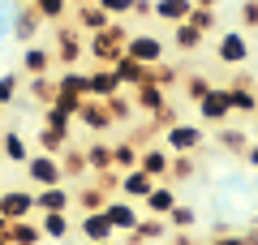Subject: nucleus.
<instances>
[{"label": "nucleus", "mask_w": 258, "mask_h": 245, "mask_svg": "<svg viewBox=\"0 0 258 245\" xmlns=\"http://www.w3.org/2000/svg\"><path fill=\"white\" fill-rule=\"evenodd\" d=\"M99 245H116V236H112V241H99Z\"/></svg>", "instance_id": "nucleus-54"}, {"label": "nucleus", "mask_w": 258, "mask_h": 245, "mask_svg": "<svg viewBox=\"0 0 258 245\" xmlns=\"http://www.w3.org/2000/svg\"><path fill=\"white\" fill-rule=\"evenodd\" d=\"M194 224H198V211L185 207V202H176V207L168 211V228H172V232H194Z\"/></svg>", "instance_id": "nucleus-37"}, {"label": "nucleus", "mask_w": 258, "mask_h": 245, "mask_svg": "<svg viewBox=\"0 0 258 245\" xmlns=\"http://www.w3.org/2000/svg\"><path fill=\"white\" fill-rule=\"evenodd\" d=\"M39 232H43V241H64V236L74 232V219H69V211H39Z\"/></svg>", "instance_id": "nucleus-19"}, {"label": "nucleus", "mask_w": 258, "mask_h": 245, "mask_svg": "<svg viewBox=\"0 0 258 245\" xmlns=\"http://www.w3.org/2000/svg\"><path fill=\"white\" fill-rule=\"evenodd\" d=\"M18 5H30V0H18Z\"/></svg>", "instance_id": "nucleus-56"}, {"label": "nucleus", "mask_w": 258, "mask_h": 245, "mask_svg": "<svg viewBox=\"0 0 258 245\" xmlns=\"http://www.w3.org/2000/svg\"><path fill=\"white\" fill-rule=\"evenodd\" d=\"M26 181L35 185V190H43V185H64V168H60V155H47V151H39V155H30L26 163Z\"/></svg>", "instance_id": "nucleus-3"}, {"label": "nucleus", "mask_w": 258, "mask_h": 245, "mask_svg": "<svg viewBox=\"0 0 258 245\" xmlns=\"http://www.w3.org/2000/svg\"><path fill=\"white\" fill-rule=\"evenodd\" d=\"M86 172H112V146L108 142H99V138H95V142H86Z\"/></svg>", "instance_id": "nucleus-28"}, {"label": "nucleus", "mask_w": 258, "mask_h": 245, "mask_svg": "<svg viewBox=\"0 0 258 245\" xmlns=\"http://www.w3.org/2000/svg\"><path fill=\"white\" fill-rule=\"evenodd\" d=\"M0 215L5 219H35V185L30 190H0Z\"/></svg>", "instance_id": "nucleus-8"}, {"label": "nucleus", "mask_w": 258, "mask_h": 245, "mask_svg": "<svg viewBox=\"0 0 258 245\" xmlns=\"http://www.w3.org/2000/svg\"><path fill=\"white\" fill-rule=\"evenodd\" d=\"M18 103V73H0V108Z\"/></svg>", "instance_id": "nucleus-42"}, {"label": "nucleus", "mask_w": 258, "mask_h": 245, "mask_svg": "<svg viewBox=\"0 0 258 245\" xmlns=\"http://www.w3.org/2000/svg\"><path fill=\"white\" fill-rule=\"evenodd\" d=\"M254 116H258V112H254Z\"/></svg>", "instance_id": "nucleus-58"}, {"label": "nucleus", "mask_w": 258, "mask_h": 245, "mask_svg": "<svg viewBox=\"0 0 258 245\" xmlns=\"http://www.w3.org/2000/svg\"><path fill=\"white\" fill-rule=\"evenodd\" d=\"M9 22H13V13H9V0H0V43L9 39Z\"/></svg>", "instance_id": "nucleus-47"}, {"label": "nucleus", "mask_w": 258, "mask_h": 245, "mask_svg": "<svg viewBox=\"0 0 258 245\" xmlns=\"http://www.w3.org/2000/svg\"><path fill=\"white\" fill-rule=\"evenodd\" d=\"M112 22H116V18H112V13H103L99 5H95V0H91V5H78V22H74V26L82 30V35H95V30L112 26Z\"/></svg>", "instance_id": "nucleus-25"}, {"label": "nucleus", "mask_w": 258, "mask_h": 245, "mask_svg": "<svg viewBox=\"0 0 258 245\" xmlns=\"http://www.w3.org/2000/svg\"><path fill=\"white\" fill-rule=\"evenodd\" d=\"M228 103H232V116H254L258 112V82H249V78L228 82Z\"/></svg>", "instance_id": "nucleus-12"}, {"label": "nucleus", "mask_w": 258, "mask_h": 245, "mask_svg": "<svg viewBox=\"0 0 258 245\" xmlns=\"http://www.w3.org/2000/svg\"><path fill=\"white\" fill-rule=\"evenodd\" d=\"M86 82H91V69H64L56 78V95H74V99H86Z\"/></svg>", "instance_id": "nucleus-26"}, {"label": "nucleus", "mask_w": 258, "mask_h": 245, "mask_svg": "<svg viewBox=\"0 0 258 245\" xmlns=\"http://www.w3.org/2000/svg\"><path fill=\"white\" fill-rule=\"evenodd\" d=\"M211 86H215V82L207 78V73H189V78L181 82V91H185V99H189V103H198L207 91H211Z\"/></svg>", "instance_id": "nucleus-38"}, {"label": "nucleus", "mask_w": 258, "mask_h": 245, "mask_svg": "<svg viewBox=\"0 0 258 245\" xmlns=\"http://www.w3.org/2000/svg\"><path fill=\"white\" fill-rule=\"evenodd\" d=\"M108 198H112V194L103 190V185H91V190H74V202H78L82 211H103V207H108Z\"/></svg>", "instance_id": "nucleus-35"}, {"label": "nucleus", "mask_w": 258, "mask_h": 245, "mask_svg": "<svg viewBox=\"0 0 258 245\" xmlns=\"http://www.w3.org/2000/svg\"><path fill=\"white\" fill-rule=\"evenodd\" d=\"M86 56V35L78 26H56V47H52V60L60 69H78V60Z\"/></svg>", "instance_id": "nucleus-2"}, {"label": "nucleus", "mask_w": 258, "mask_h": 245, "mask_svg": "<svg viewBox=\"0 0 258 245\" xmlns=\"http://www.w3.org/2000/svg\"><path fill=\"white\" fill-rule=\"evenodd\" d=\"M211 245H249V241H245L241 232H215V241H211Z\"/></svg>", "instance_id": "nucleus-48"}, {"label": "nucleus", "mask_w": 258, "mask_h": 245, "mask_svg": "<svg viewBox=\"0 0 258 245\" xmlns=\"http://www.w3.org/2000/svg\"><path fill=\"white\" fill-rule=\"evenodd\" d=\"M74 120H82V125L91 129V134H103V129H112V125H116L103 99H82V108H78V116H74Z\"/></svg>", "instance_id": "nucleus-15"}, {"label": "nucleus", "mask_w": 258, "mask_h": 245, "mask_svg": "<svg viewBox=\"0 0 258 245\" xmlns=\"http://www.w3.org/2000/svg\"><path fill=\"white\" fill-rule=\"evenodd\" d=\"M198 108V120H211V125H224L232 116V103H228V86H211L203 99L194 103Z\"/></svg>", "instance_id": "nucleus-5"}, {"label": "nucleus", "mask_w": 258, "mask_h": 245, "mask_svg": "<svg viewBox=\"0 0 258 245\" xmlns=\"http://www.w3.org/2000/svg\"><path fill=\"white\" fill-rule=\"evenodd\" d=\"M0 120H5V108H0Z\"/></svg>", "instance_id": "nucleus-57"}, {"label": "nucleus", "mask_w": 258, "mask_h": 245, "mask_svg": "<svg viewBox=\"0 0 258 245\" xmlns=\"http://www.w3.org/2000/svg\"><path fill=\"white\" fill-rule=\"evenodd\" d=\"M26 95L35 103H52L56 99V78H52V73H35V78H26Z\"/></svg>", "instance_id": "nucleus-32"}, {"label": "nucleus", "mask_w": 258, "mask_h": 245, "mask_svg": "<svg viewBox=\"0 0 258 245\" xmlns=\"http://www.w3.org/2000/svg\"><path fill=\"white\" fill-rule=\"evenodd\" d=\"M64 146H69V129H52V125H43V129H39V151L60 155Z\"/></svg>", "instance_id": "nucleus-36"}, {"label": "nucleus", "mask_w": 258, "mask_h": 245, "mask_svg": "<svg viewBox=\"0 0 258 245\" xmlns=\"http://www.w3.org/2000/svg\"><path fill=\"white\" fill-rule=\"evenodd\" d=\"M120 91L116 73H112V65H99V69H91V82H86V99H112V95Z\"/></svg>", "instance_id": "nucleus-22"}, {"label": "nucleus", "mask_w": 258, "mask_h": 245, "mask_svg": "<svg viewBox=\"0 0 258 245\" xmlns=\"http://www.w3.org/2000/svg\"><path fill=\"white\" fill-rule=\"evenodd\" d=\"M125 43H129V30L120 26V22H112V26H103V30H95V35H86V52H91L95 65H112L120 52H125Z\"/></svg>", "instance_id": "nucleus-1"}, {"label": "nucleus", "mask_w": 258, "mask_h": 245, "mask_svg": "<svg viewBox=\"0 0 258 245\" xmlns=\"http://www.w3.org/2000/svg\"><path fill=\"white\" fill-rule=\"evenodd\" d=\"M30 9H35L43 22H60L64 13H69V0H30Z\"/></svg>", "instance_id": "nucleus-39"}, {"label": "nucleus", "mask_w": 258, "mask_h": 245, "mask_svg": "<svg viewBox=\"0 0 258 245\" xmlns=\"http://www.w3.org/2000/svg\"><path fill=\"white\" fill-rule=\"evenodd\" d=\"M194 172H198V163H194L189 155H172V168H168V185H181V181H189Z\"/></svg>", "instance_id": "nucleus-40"}, {"label": "nucleus", "mask_w": 258, "mask_h": 245, "mask_svg": "<svg viewBox=\"0 0 258 245\" xmlns=\"http://www.w3.org/2000/svg\"><path fill=\"white\" fill-rule=\"evenodd\" d=\"M215 56H220V65H245L249 60V35L245 30H224L215 39Z\"/></svg>", "instance_id": "nucleus-6"}, {"label": "nucleus", "mask_w": 258, "mask_h": 245, "mask_svg": "<svg viewBox=\"0 0 258 245\" xmlns=\"http://www.w3.org/2000/svg\"><path fill=\"white\" fill-rule=\"evenodd\" d=\"M74 207V190L69 185H43L35 190V215L39 211H69Z\"/></svg>", "instance_id": "nucleus-17"}, {"label": "nucleus", "mask_w": 258, "mask_h": 245, "mask_svg": "<svg viewBox=\"0 0 258 245\" xmlns=\"http://www.w3.org/2000/svg\"><path fill=\"white\" fill-rule=\"evenodd\" d=\"M9 241L13 245H43L39 219H13V224H9Z\"/></svg>", "instance_id": "nucleus-30"}, {"label": "nucleus", "mask_w": 258, "mask_h": 245, "mask_svg": "<svg viewBox=\"0 0 258 245\" xmlns=\"http://www.w3.org/2000/svg\"><path fill=\"white\" fill-rule=\"evenodd\" d=\"M245 146H249V134H245V129H237V125H220V151H228V155H245Z\"/></svg>", "instance_id": "nucleus-34"}, {"label": "nucleus", "mask_w": 258, "mask_h": 245, "mask_svg": "<svg viewBox=\"0 0 258 245\" xmlns=\"http://www.w3.org/2000/svg\"><path fill=\"white\" fill-rule=\"evenodd\" d=\"M138 168L151 176V181H168V168H172V151L164 142H151L138 151Z\"/></svg>", "instance_id": "nucleus-7"}, {"label": "nucleus", "mask_w": 258, "mask_h": 245, "mask_svg": "<svg viewBox=\"0 0 258 245\" xmlns=\"http://www.w3.org/2000/svg\"><path fill=\"white\" fill-rule=\"evenodd\" d=\"M151 9H155V0H134V13H138V18H147Z\"/></svg>", "instance_id": "nucleus-50"}, {"label": "nucleus", "mask_w": 258, "mask_h": 245, "mask_svg": "<svg viewBox=\"0 0 258 245\" xmlns=\"http://www.w3.org/2000/svg\"><path fill=\"white\" fill-rule=\"evenodd\" d=\"M74 228L82 232V241H86V245H99V241H112V236H116L103 211H82V219H78Z\"/></svg>", "instance_id": "nucleus-13"}, {"label": "nucleus", "mask_w": 258, "mask_h": 245, "mask_svg": "<svg viewBox=\"0 0 258 245\" xmlns=\"http://www.w3.org/2000/svg\"><path fill=\"white\" fill-rule=\"evenodd\" d=\"M103 215H108V224H112V232L116 236H125V232H134L138 228V202H129V198H108V207H103Z\"/></svg>", "instance_id": "nucleus-9"}, {"label": "nucleus", "mask_w": 258, "mask_h": 245, "mask_svg": "<svg viewBox=\"0 0 258 245\" xmlns=\"http://www.w3.org/2000/svg\"><path fill=\"white\" fill-rule=\"evenodd\" d=\"M185 22H189V26H198L203 35H211V30L220 26V9H198V5H194V13H189Z\"/></svg>", "instance_id": "nucleus-41"}, {"label": "nucleus", "mask_w": 258, "mask_h": 245, "mask_svg": "<svg viewBox=\"0 0 258 245\" xmlns=\"http://www.w3.org/2000/svg\"><path fill=\"white\" fill-rule=\"evenodd\" d=\"M181 202V194H176V185H168V181H155V190L142 198V207H147V215H159V219H168V211Z\"/></svg>", "instance_id": "nucleus-14"}, {"label": "nucleus", "mask_w": 258, "mask_h": 245, "mask_svg": "<svg viewBox=\"0 0 258 245\" xmlns=\"http://www.w3.org/2000/svg\"><path fill=\"white\" fill-rule=\"evenodd\" d=\"M172 245H189V232H176V236H172Z\"/></svg>", "instance_id": "nucleus-53"}, {"label": "nucleus", "mask_w": 258, "mask_h": 245, "mask_svg": "<svg viewBox=\"0 0 258 245\" xmlns=\"http://www.w3.org/2000/svg\"><path fill=\"white\" fill-rule=\"evenodd\" d=\"M151 13L164 18L168 26H176V22H185L194 13V0H155V9H151Z\"/></svg>", "instance_id": "nucleus-29"}, {"label": "nucleus", "mask_w": 258, "mask_h": 245, "mask_svg": "<svg viewBox=\"0 0 258 245\" xmlns=\"http://www.w3.org/2000/svg\"><path fill=\"white\" fill-rule=\"evenodd\" d=\"M164 39H159V35H129V43H125V56H134V60H138V65H147V69H151V65H159V60H164Z\"/></svg>", "instance_id": "nucleus-10"}, {"label": "nucleus", "mask_w": 258, "mask_h": 245, "mask_svg": "<svg viewBox=\"0 0 258 245\" xmlns=\"http://www.w3.org/2000/svg\"><path fill=\"white\" fill-rule=\"evenodd\" d=\"M103 13H112V18H129L134 13V0H95Z\"/></svg>", "instance_id": "nucleus-45"}, {"label": "nucleus", "mask_w": 258, "mask_h": 245, "mask_svg": "<svg viewBox=\"0 0 258 245\" xmlns=\"http://www.w3.org/2000/svg\"><path fill=\"white\" fill-rule=\"evenodd\" d=\"M151 190H155V181H151V176L142 172V168H129V172H116V198L142 202Z\"/></svg>", "instance_id": "nucleus-11"}, {"label": "nucleus", "mask_w": 258, "mask_h": 245, "mask_svg": "<svg viewBox=\"0 0 258 245\" xmlns=\"http://www.w3.org/2000/svg\"><path fill=\"white\" fill-rule=\"evenodd\" d=\"M0 155H5L9 163H18V168H22V163H26L35 151H30V142L18 134V129H5V134H0Z\"/></svg>", "instance_id": "nucleus-24"}, {"label": "nucleus", "mask_w": 258, "mask_h": 245, "mask_svg": "<svg viewBox=\"0 0 258 245\" xmlns=\"http://www.w3.org/2000/svg\"><path fill=\"white\" fill-rule=\"evenodd\" d=\"M241 30H258V0H245V5H241Z\"/></svg>", "instance_id": "nucleus-46"}, {"label": "nucleus", "mask_w": 258, "mask_h": 245, "mask_svg": "<svg viewBox=\"0 0 258 245\" xmlns=\"http://www.w3.org/2000/svg\"><path fill=\"white\" fill-rule=\"evenodd\" d=\"M241 159H245L249 168H258V142H249V146H245V155H241Z\"/></svg>", "instance_id": "nucleus-49"}, {"label": "nucleus", "mask_w": 258, "mask_h": 245, "mask_svg": "<svg viewBox=\"0 0 258 245\" xmlns=\"http://www.w3.org/2000/svg\"><path fill=\"white\" fill-rule=\"evenodd\" d=\"M203 30H198V26H189V22H176V26H172V47H176V52H194V47H203Z\"/></svg>", "instance_id": "nucleus-31"}, {"label": "nucleus", "mask_w": 258, "mask_h": 245, "mask_svg": "<svg viewBox=\"0 0 258 245\" xmlns=\"http://www.w3.org/2000/svg\"><path fill=\"white\" fill-rule=\"evenodd\" d=\"M168 232H172V228H168V219L147 215V219H138V228H134V232H125V236H129V245H155V241H164Z\"/></svg>", "instance_id": "nucleus-20"}, {"label": "nucleus", "mask_w": 258, "mask_h": 245, "mask_svg": "<svg viewBox=\"0 0 258 245\" xmlns=\"http://www.w3.org/2000/svg\"><path fill=\"white\" fill-rule=\"evenodd\" d=\"M39 30H43V18H39V13L30 9V5H26V9H18V18L9 22V35L18 39L22 47H26V43H35V39H39Z\"/></svg>", "instance_id": "nucleus-18"}, {"label": "nucleus", "mask_w": 258, "mask_h": 245, "mask_svg": "<svg viewBox=\"0 0 258 245\" xmlns=\"http://www.w3.org/2000/svg\"><path fill=\"white\" fill-rule=\"evenodd\" d=\"M164 146L172 155H194L203 146V125H194V120H172L164 129Z\"/></svg>", "instance_id": "nucleus-4"}, {"label": "nucleus", "mask_w": 258, "mask_h": 245, "mask_svg": "<svg viewBox=\"0 0 258 245\" xmlns=\"http://www.w3.org/2000/svg\"><path fill=\"white\" fill-rule=\"evenodd\" d=\"M60 168H64V185L78 181V176H91V172H86V155L74 151V146H64V151H60Z\"/></svg>", "instance_id": "nucleus-33"}, {"label": "nucleus", "mask_w": 258, "mask_h": 245, "mask_svg": "<svg viewBox=\"0 0 258 245\" xmlns=\"http://www.w3.org/2000/svg\"><path fill=\"white\" fill-rule=\"evenodd\" d=\"M108 103V112H112V120H125V116H134V99H125V95H112V99H103Z\"/></svg>", "instance_id": "nucleus-44"}, {"label": "nucleus", "mask_w": 258, "mask_h": 245, "mask_svg": "<svg viewBox=\"0 0 258 245\" xmlns=\"http://www.w3.org/2000/svg\"><path fill=\"white\" fill-rule=\"evenodd\" d=\"M52 47L43 43H26V52H22V73L26 78H35V73H52Z\"/></svg>", "instance_id": "nucleus-23"}, {"label": "nucleus", "mask_w": 258, "mask_h": 245, "mask_svg": "<svg viewBox=\"0 0 258 245\" xmlns=\"http://www.w3.org/2000/svg\"><path fill=\"white\" fill-rule=\"evenodd\" d=\"M147 82H155V86H172V82H176V69L159 60V65H151V69H147Z\"/></svg>", "instance_id": "nucleus-43"}, {"label": "nucleus", "mask_w": 258, "mask_h": 245, "mask_svg": "<svg viewBox=\"0 0 258 245\" xmlns=\"http://www.w3.org/2000/svg\"><path fill=\"white\" fill-rule=\"evenodd\" d=\"M134 112H147V116H159V112H168L164 86H155V82H142V86H134Z\"/></svg>", "instance_id": "nucleus-16"}, {"label": "nucleus", "mask_w": 258, "mask_h": 245, "mask_svg": "<svg viewBox=\"0 0 258 245\" xmlns=\"http://www.w3.org/2000/svg\"><path fill=\"white\" fill-rule=\"evenodd\" d=\"M9 224H13V219H5V215H0V236H5V241H9Z\"/></svg>", "instance_id": "nucleus-52"}, {"label": "nucleus", "mask_w": 258, "mask_h": 245, "mask_svg": "<svg viewBox=\"0 0 258 245\" xmlns=\"http://www.w3.org/2000/svg\"><path fill=\"white\" fill-rule=\"evenodd\" d=\"M0 245H13V241H5V236H0Z\"/></svg>", "instance_id": "nucleus-55"}, {"label": "nucleus", "mask_w": 258, "mask_h": 245, "mask_svg": "<svg viewBox=\"0 0 258 245\" xmlns=\"http://www.w3.org/2000/svg\"><path fill=\"white\" fill-rule=\"evenodd\" d=\"M112 73H116L120 91H134V86H142V82H147V65H138L134 56H125V52L112 60Z\"/></svg>", "instance_id": "nucleus-21"}, {"label": "nucleus", "mask_w": 258, "mask_h": 245, "mask_svg": "<svg viewBox=\"0 0 258 245\" xmlns=\"http://www.w3.org/2000/svg\"><path fill=\"white\" fill-rule=\"evenodd\" d=\"M194 5H198V9H220L224 0H194Z\"/></svg>", "instance_id": "nucleus-51"}, {"label": "nucleus", "mask_w": 258, "mask_h": 245, "mask_svg": "<svg viewBox=\"0 0 258 245\" xmlns=\"http://www.w3.org/2000/svg\"><path fill=\"white\" fill-rule=\"evenodd\" d=\"M138 151H142V146L134 142V138L112 142V172H129V168H138Z\"/></svg>", "instance_id": "nucleus-27"}]
</instances>
